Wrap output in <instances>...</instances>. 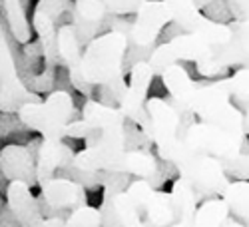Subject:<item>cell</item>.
Masks as SVG:
<instances>
[{"label":"cell","mask_w":249,"mask_h":227,"mask_svg":"<svg viewBox=\"0 0 249 227\" xmlns=\"http://www.w3.org/2000/svg\"><path fill=\"white\" fill-rule=\"evenodd\" d=\"M128 52V34L108 30L92 38L82 56V72L94 86H104L122 104L128 90L124 60Z\"/></svg>","instance_id":"6da1fadb"},{"label":"cell","mask_w":249,"mask_h":227,"mask_svg":"<svg viewBox=\"0 0 249 227\" xmlns=\"http://www.w3.org/2000/svg\"><path fill=\"white\" fill-rule=\"evenodd\" d=\"M188 106L194 110L197 120L215 123V126L247 138L245 112L233 104L230 76L197 82L188 100Z\"/></svg>","instance_id":"7a4b0ae2"},{"label":"cell","mask_w":249,"mask_h":227,"mask_svg":"<svg viewBox=\"0 0 249 227\" xmlns=\"http://www.w3.org/2000/svg\"><path fill=\"white\" fill-rule=\"evenodd\" d=\"M10 38L12 32L0 14V112H18L28 102H44L38 92L24 84L16 66Z\"/></svg>","instance_id":"3957f363"},{"label":"cell","mask_w":249,"mask_h":227,"mask_svg":"<svg viewBox=\"0 0 249 227\" xmlns=\"http://www.w3.org/2000/svg\"><path fill=\"white\" fill-rule=\"evenodd\" d=\"M176 166L179 175L185 177L196 188L199 199L221 197L227 190V185L231 183V177L227 175L223 161L219 157L196 152L192 148L185 150V154Z\"/></svg>","instance_id":"277c9868"},{"label":"cell","mask_w":249,"mask_h":227,"mask_svg":"<svg viewBox=\"0 0 249 227\" xmlns=\"http://www.w3.org/2000/svg\"><path fill=\"white\" fill-rule=\"evenodd\" d=\"M219 50V46L212 38H207L199 32H181L172 40L158 44L150 56V66L154 68L156 76H161L163 70L176 62H196L210 58Z\"/></svg>","instance_id":"5b68a950"},{"label":"cell","mask_w":249,"mask_h":227,"mask_svg":"<svg viewBox=\"0 0 249 227\" xmlns=\"http://www.w3.org/2000/svg\"><path fill=\"white\" fill-rule=\"evenodd\" d=\"M185 146L196 150L215 156L219 159H231L237 157L241 152H249V136H237L230 130L210 122H194L192 126L183 134Z\"/></svg>","instance_id":"8992f818"},{"label":"cell","mask_w":249,"mask_h":227,"mask_svg":"<svg viewBox=\"0 0 249 227\" xmlns=\"http://www.w3.org/2000/svg\"><path fill=\"white\" fill-rule=\"evenodd\" d=\"M230 28L231 38L227 40L225 46H221L213 56L196 62V70L199 76L207 80L223 78L231 68H239L245 60H249V18H231Z\"/></svg>","instance_id":"52a82bcc"},{"label":"cell","mask_w":249,"mask_h":227,"mask_svg":"<svg viewBox=\"0 0 249 227\" xmlns=\"http://www.w3.org/2000/svg\"><path fill=\"white\" fill-rule=\"evenodd\" d=\"M128 193L132 195L140 211L143 213V225H161V227L176 225L178 215H176L172 192L165 193L154 188L148 179L138 177L130 183Z\"/></svg>","instance_id":"ba28073f"},{"label":"cell","mask_w":249,"mask_h":227,"mask_svg":"<svg viewBox=\"0 0 249 227\" xmlns=\"http://www.w3.org/2000/svg\"><path fill=\"white\" fill-rule=\"evenodd\" d=\"M170 22H174V14L165 0H146L134 14L128 40L138 46H156L160 34Z\"/></svg>","instance_id":"9c48e42d"},{"label":"cell","mask_w":249,"mask_h":227,"mask_svg":"<svg viewBox=\"0 0 249 227\" xmlns=\"http://www.w3.org/2000/svg\"><path fill=\"white\" fill-rule=\"evenodd\" d=\"M58 50L62 56V66L68 70L70 82L74 90L84 98H96V86L84 78L82 72V56H84V46L80 44L78 32L72 22H62L58 26Z\"/></svg>","instance_id":"30bf717a"},{"label":"cell","mask_w":249,"mask_h":227,"mask_svg":"<svg viewBox=\"0 0 249 227\" xmlns=\"http://www.w3.org/2000/svg\"><path fill=\"white\" fill-rule=\"evenodd\" d=\"M6 203L22 227H42L44 215L40 210L38 195H32V185L22 179H10L6 188Z\"/></svg>","instance_id":"8fae6325"},{"label":"cell","mask_w":249,"mask_h":227,"mask_svg":"<svg viewBox=\"0 0 249 227\" xmlns=\"http://www.w3.org/2000/svg\"><path fill=\"white\" fill-rule=\"evenodd\" d=\"M0 168L8 179H22L28 185H38L36 156L26 143H6L0 148Z\"/></svg>","instance_id":"7c38bea8"},{"label":"cell","mask_w":249,"mask_h":227,"mask_svg":"<svg viewBox=\"0 0 249 227\" xmlns=\"http://www.w3.org/2000/svg\"><path fill=\"white\" fill-rule=\"evenodd\" d=\"M40 195L54 208L68 211L88 203V190L80 181L66 175H54L52 179L42 183L40 185Z\"/></svg>","instance_id":"4fadbf2b"},{"label":"cell","mask_w":249,"mask_h":227,"mask_svg":"<svg viewBox=\"0 0 249 227\" xmlns=\"http://www.w3.org/2000/svg\"><path fill=\"white\" fill-rule=\"evenodd\" d=\"M76 156V148L72 143V138L64 140H46L40 146V152L36 156V170H38V188L48 179H52L62 166L70 163Z\"/></svg>","instance_id":"5bb4252c"},{"label":"cell","mask_w":249,"mask_h":227,"mask_svg":"<svg viewBox=\"0 0 249 227\" xmlns=\"http://www.w3.org/2000/svg\"><path fill=\"white\" fill-rule=\"evenodd\" d=\"M18 116L24 120L26 126H30L36 134H40L46 140H64L66 138V126L58 114H54L44 102H28L18 110Z\"/></svg>","instance_id":"9a60e30c"},{"label":"cell","mask_w":249,"mask_h":227,"mask_svg":"<svg viewBox=\"0 0 249 227\" xmlns=\"http://www.w3.org/2000/svg\"><path fill=\"white\" fill-rule=\"evenodd\" d=\"M156 78L154 68L150 66L148 60H140L132 66L130 70V82H128V90L124 96L120 108L124 110L128 118H132L134 114H138L142 108H146V100H148V92L152 88V82Z\"/></svg>","instance_id":"2e32d148"},{"label":"cell","mask_w":249,"mask_h":227,"mask_svg":"<svg viewBox=\"0 0 249 227\" xmlns=\"http://www.w3.org/2000/svg\"><path fill=\"white\" fill-rule=\"evenodd\" d=\"M172 197H174V205H176V225L178 227H190L194 225V217L199 205V197L194 185L178 175L176 179H172Z\"/></svg>","instance_id":"e0dca14e"},{"label":"cell","mask_w":249,"mask_h":227,"mask_svg":"<svg viewBox=\"0 0 249 227\" xmlns=\"http://www.w3.org/2000/svg\"><path fill=\"white\" fill-rule=\"evenodd\" d=\"M26 6L22 0H4L0 6V14L6 20V24L12 32V36L18 40L20 44H26L32 40V22L28 20Z\"/></svg>","instance_id":"ac0fdd59"},{"label":"cell","mask_w":249,"mask_h":227,"mask_svg":"<svg viewBox=\"0 0 249 227\" xmlns=\"http://www.w3.org/2000/svg\"><path fill=\"white\" fill-rule=\"evenodd\" d=\"M160 78H161V82H163L165 90H168V94H170L174 100H178L179 104L188 106V100H190V96H192V92H194V88H196L197 82L190 78L188 70L181 66V62L170 64L168 68L163 70V74H161Z\"/></svg>","instance_id":"d6986e66"},{"label":"cell","mask_w":249,"mask_h":227,"mask_svg":"<svg viewBox=\"0 0 249 227\" xmlns=\"http://www.w3.org/2000/svg\"><path fill=\"white\" fill-rule=\"evenodd\" d=\"M231 217V210L223 197H207L197 205L194 227H225Z\"/></svg>","instance_id":"ffe728a7"},{"label":"cell","mask_w":249,"mask_h":227,"mask_svg":"<svg viewBox=\"0 0 249 227\" xmlns=\"http://www.w3.org/2000/svg\"><path fill=\"white\" fill-rule=\"evenodd\" d=\"M243 225H249V179H231L225 193L221 195Z\"/></svg>","instance_id":"44dd1931"},{"label":"cell","mask_w":249,"mask_h":227,"mask_svg":"<svg viewBox=\"0 0 249 227\" xmlns=\"http://www.w3.org/2000/svg\"><path fill=\"white\" fill-rule=\"evenodd\" d=\"M34 130L26 126L18 112H0V141L26 143L32 138Z\"/></svg>","instance_id":"7402d4cb"},{"label":"cell","mask_w":249,"mask_h":227,"mask_svg":"<svg viewBox=\"0 0 249 227\" xmlns=\"http://www.w3.org/2000/svg\"><path fill=\"white\" fill-rule=\"evenodd\" d=\"M114 211H116L118 225H122V227H140V225H143V213L140 211V208L132 199V195L128 193V190L120 192L114 197Z\"/></svg>","instance_id":"603a6c76"},{"label":"cell","mask_w":249,"mask_h":227,"mask_svg":"<svg viewBox=\"0 0 249 227\" xmlns=\"http://www.w3.org/2000/svg\"><path fill=\"white\" fill-rule=\"evenodd\" d=\"M230 86H231L233 102L241 110H245L249 106V68L247 66L235 68V72L230 76Z\"/></svg>","instance_id":"cb8c5ba5"},{"label":"cell","mask_w":249,"mask_h":227,"mask_svg":"<svg viewBox=\"0 0 249 227\" xmlns=\"http://www.w3.org/2000/svg\"><path fill=\"white\" fill-rule=\"evenodd\" d=\"M100 225H102V211L100 208H92L90 203L72 210L66 219V227H100Z\"/></svg>","instance_id":"d4e9b609"},{"label":"cell","mask_w":249,"mask_h":227,"mask_svg":"<svg viewBox=\"0 0 249 227\" xmlns=\"http://www.w3.org/2000/svg\"><path fill=\"white\" fill-rule=\"evenodd\" d=\"M74 10L86 22H104L108 16L104 0H74Z\"/></svg>","instance_id":"484cf974"},{"label":"cell","mask_w":249,"mask_h":227,"mask_svg":"<svg viewBox=\"0 0 249 227\" xmlns=\"http://www.w3.org/2000/svg\"><path fill=\"white\" fill-rule=\"evenodd\" d=\"M223 168L231 179H249V152H241L237 157L221 159Z\"/></svg>","instance_id":"4316f807"},{"label":"cell","mask_w":249,"mask_h":227,"mask_svg":"<svg viewBox=\"0 0 249 227\" xmlns=\"http://www.w3.org/2000/svg\"><path fill=\"white\" fill-rule=\"evenodd\" d=\"M143 2H146V0H104L106 10L110 14H118V16H132V14H136Z\"/></svg>","instance_id":"83f0119b"},{"label":"cell","mask_w":249,"mask_h":227,"mask_svg":"<svg viewBox=\"0 0 249 227\" xmlns=\"http://www.w3.org/2000/svg\"><path fill=\"white\" fill-rule=\"evenodd\" d=\"M203 12L210 16L212 20H215V22H225L227 18H233L231 16V10H230V6H227L225 0H213V2L203 6Z\"/></svg>","instance_id":"f1b7e54d"},{"label":"cell","mask_w":249,"mask_h":227,"mask_svg":"<svg viewBox=\"0 0 249 227\" xmlns=\"http://www.w3.org/2000/svg\"><path fill=\"white\" fill-rule=\"evenodd\" d=\"M0 225H18V219H16V215L12 213V210H10V205L4 201L2 205H0Z\"/></svg>","instance_id":"f546056e"},{"label":"cell","mask_w":249,"mask_h":227,"mask_svg":"<svg viewBox=\"0 0 249 227\" xmlns=\"http://www.w3.org/2000/svg\"><path fill=\"white\" fill-rule=\"evenodd\" d=\"M68 217H46L42 227H64Z\"/></svg>","instance_id":"4dcf8cb0"},{"label":"cell","mask_w":249,"mask_h":227,"mask_svg":"<svg viewBox=\"0 0 249 227\" xmlns=\"http://www.w3.org/2000/svg\"><path fill=\"white\" fill-rule=\"evenodd\" d=\"M196 2H197V6L203 10V6H207L210 2H213V0H196ZM225 2H233V0H225Z\"/></svg>","instance_id":"1f68e13d"},{"label":"cell","mask_w":249,"mask_h":227,"mask_svg":"<svg viewBox=\"0 0 249 227\" xmlns=\"http://www.w3.org/2000/svg\"><path fill=\"white\" fill-rule=\"evenodd\" d=\"M243 112H245V132H247V136H249V106H247Z\"/></svg>","instance_id":"d6a6232c"},{"label":"cell","mask_w":249,"mask_h":227,"mask_svg":"<svg viewBox=\"0 0 249 227\" xmlns=\"http://www.w3.org/2000/svg\"><path fill=\"white\" fill-rule=\"evenodd\" d=\"M4 201H6V195H4V193H2V192H0V205H2V203H4Z\"/></svg>","instance_id":"836d02e7"},{"label":"cell","mask_w":249,"mask_h":227,"mask_svg":"<svg viewBox=\"0 0 249 227\" xmlns=\"http://www.w3.org/2000/svg\"><path fill=\"white\" fill-rule=\"evenodd\" d=\"M2 2H4V0H0V6H2Z\"/></svg>","instance_id":"e575fe53"}]
</instances>
